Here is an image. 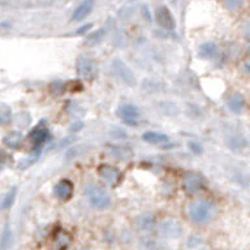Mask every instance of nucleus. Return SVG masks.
<instances>
[{
    "label": "nucleus",
    "instance_id": "9b49d317",
    "mask_svg": "<svg viewBox=\"0 0 250 250\" xmlns=\"http://www.w3.org/2000/svg\"><path fill=\"white\" fill-rule=\"evenodd\" d=\"M73 183L69 181V180H60L56 185H55V195L58 197L59 199H62V201H68V199L72 198V195H73Z\"/></svg>",
    "mask_w": 250,
    "mask_h": 250
},
{
    "label": "nucleus",
    "instance_id": "9d476101",
    "mask_svg": "<svg viewBox=\"0 0 250 250\" xmlns=\"http://www.w3.org/2000/svg\"><path fill=\"white\" fill-rule=\"evenodd\" d=\"M48 137H50V132L43 125H39V126H37V128L31 130L29 138H30V141L34 145V150L37 154H39V150L42 147V145L48 140Z\"/></svg>",
    "mask_w": 250,
    "mask_h": 250
},
{
    "label": "nucleus",
    "instance_id": "39448f33",
    "mask_svg": "<svg viewBox=\"0 0 250 250\" xmlns=\"http://www.w3.org/2000/svg\"><path fill=\"white\" fill-rule=\"evenodd\" d=\"M117 115L125 124L130 125V126H136V125H138V121H140L141 111L134 104H123L117 109Z\"/></svg>",
    "mask_w": 250,
    "mask_h": 250
},
{
    "label": "nucleus",
    "instance_id": "f03ea898",
    "mask_svg": "<svg viewBox=\"0 0 250 250\" xmlns=\"http://www.w3.org/2000/svg\"><path fill=\"white\" fill-rule=\"evenodd\" d=\"M86 195L91 206L95 207L97 210H105L111 206V197L108 191L98 184H90L86 189Z\"/></svg>",
    "mask_w": 250,
    "mask_h": 250
},
{
    "label": "nucleus",
    "instance_id": "0eeeda50",
    "mask_svg": "<svg viewBox=\"0 0 250 250\" xmlns=\"http://www.w3.org/2000/svg\"><path fill=\"white\" fill-rule=\"evenodd\" d=\"M155 20L158 25L166 29V30H173L175 29V19H173L171 11L166 5H159L156 8Z\"/></svg>",
    "mask_w": 250,
    "mask_h": 250
},
{
    "label": "nucleus",
    "instance_id": "4468645a",
    "mask_svg": "<svg viewBox=\"0 0 250 250\" xmlns=\"http://www.w3.org/2000/svg\"><path fill=\"white\" fill-rule=\"evenodd\" d=\"M137 227L141 232L144 233H150L156 228V219L154 215L151 214H145L142 215L138 222H137Z\"/></svg>",
    "mask_w": 250,
    "mask_h": 250
},
{
    "label": "nucleus",
    "instance_id": "2eb2a0df",
    "mask_svg": "<svg viewBox=\"0 0 250 250\" xmlns=\"http://www.w3.org/2000/svg\"><path fill=\"white\" fill-rule=\"evenodd\" d=\"M93 7L94 1H91V0H87V1H83V3L80 4V5L74 9L73 13H72V21H81V20L85 19L86 16L91 12Z\"/></svg>",
    "mask_w": 250,
    "mask_h": 250
},
{
    "label": "nucleus",
    "instance_id": "20e7f679",
    "mask_svg": "<svg viewBox=\"0 0 250 250\" xmlns=\"http://www.w3.org/2000/svg\"><path fill=\"white\" fill-rule=\"evenodd\" d=\"M77 73L80 77L85 78V80H93L97 77L98 66L95 60H93L89 56H81L77 60Z\"/></svg>",
    "mask_w": 250,
    "mask_h": 250
},
{
    "label": "nucleus",
    "instance_id": "412c9836",
    "mask_svg": "<svg viewBox=\"0 0 250 250\" xmlns=\"http://www.w3.org/2000/svg\"><path fill=\"white\" fill-rule=\"evenodd\" d=\"M11 108L5 104L1 105V109H0V121H1V124H7L8 121L11 120Z\"/></svg>",
    "mask_w": 250,
    "mask_h": 250
},
{
    "label": "nucleus",
    "instance_id": "6ab92c4d",
    "mask_svg": "<svg viewBox=\"0 0 250 250\" xmlns=\"http://www.w3.org/2000/svg\"><path fill=\"white\" fill-rule=\"evenodd\" d=\"M22 134L20 132H12L9 133L5 138H4V144L8 145L9 147H19L20 142H21Z\"/></svg>",
    "mask_w": 250,
    "mask_h": 250
},
{
    "label": "nucleus",
    "instance_id": "f257e3e1",
    "mask_svg": "<svg viewBox=\"0 0 250 250\" xmlns=\"http://www.w3.org/2000/svg\"><path fill=\"white\" fill-rule=\"evenodd\" d=\"M189 216L194 223L197 224H206L214 219L216 214V207L212 202L205 201V199H199L194 201L189 205L188 208Z\"/></svg>",
    "mask_w": 250,
    "mask_h": 250
},
{
    "label": "nucleus",
    "instance_id": "a211bd4d",
    "mask_svg": "<svg viewBox=\"0 0 250 250\" xmlns=\"http://www.w3.org/2000/svg\"><path fill=\"white\" fill-rule=\"evenodd\" d=\"M16 195H17V188H12L11 190L7 191V194L4 195L3 201H1V208L3 210H8L9 207L13 205L16 199Z\"/></svg>",
    "mask_w": 250,
    "mask_h": 250
},
{
    "label": "nucleus",
    "instance_id": "7ed1b4c3",
    "mask_svg": "<svg viewBox=\"0 0 250 250\" xmlns=\"http://www.w3.org/2000/svg\"><path fill=\"white\" fill-rule=\"evenodd\" d=\"M98 175L102 179V181L108 185V187H117L120 184L123 175L119 168L113 167V166H108V164H103L98 168Z\"/></svg>",
    "mask_w": 250,
    "mask_h": 250
},
{
    "label": "nucleus",
    "instance_id": "ddd939ff",
    "mask_svg": "<svg viewBox=\"0 0 250 250\" xmlns=\"http://www.w3.org/2000/svg\"><path fill=\"white\" fill-rule=\"evenodd\" d=\"M227 105L233 113H241L245 109L246 101L242 94L234 93L229 97V99L227 102Z\"/></svg>",
    "mask_w": 250,
    "mask_h": 250
},
{
    "label": "nucleus",
    "instance_id": "1a4fd4ad",
    "mask_svg": "<svg viewBox=\"0 0 250 250\" xmlns=\"http://www.w3.org/2000/svg\"><path fill=\"white\" fill-rule=\"evenodd\" d=\"M160 233L166 238H179L183 234V228L176 220H164L160 226Z\"/></svg>",
    "mask_w": 250,
    "mask_h": 250
},
{
    "label": "nucleus",
    "instance_id": "5701e85b",
    "mask_svg": "<svg viewBox=\"0 0 250 250\" xmlns=\"http://www.w3.org/2000/svg\"><path fill=\"white\" fill-rule=\"evenodd\" d=\"M89 29H91V23H86L85 26L77 29V34H82V33H85V31L89 30Z\"/></svg>",
    "mask_w": 250,
    "mask_h": 250
},
{
    "label": "nucleus",
    "instance_id": "aec40b11",
    "mask_svg": "<svg viewBox=\"0 0 250 250\" xmlns=\"http://www.w3.org/2000/svg\"><path fill=\"white\" fill-rule=\"evenodd\" d=\"M109 150H111V155H113V158H120V159H126L129 156L132 155L130 150H128L126 147H123V146H109Z\"/></svg>",
    "mask_w": 250,
    "mask_h": 250
},
{
    "label": "nucleus",
    "instance_id": "4be33fe9",
    "mask_svg": "<svg viewBox=\"0 0 250 250\" xmlns=\"http://www.w3.org/2000/svg\"><path fill=\"white\" fill-rule=\"evenodd\" d=\"M11 238H12V232L9 228H5L3 232V236H1V246H3V250H7L8 245L11 244Z\"/></svg>",
    "mask_w": 250,
    "mask_h": 250
},
{
    "label": "nucleus",
    "instance_id": "f8f14e48",
    "mask_svg": "<svg viewBox=\"0 0 250 250\" xmlns=\"http://www.w3.org/2000/svg\"><path fill=\"white\" fill-rule=\"evenodd\" d=\"M72 242V236L69 232L65 229H58L54 233V240H52V246L55 250H65Z\"/></svg>",
    "mask_w": 250,
    "mask_h": 250
},
{
    "label": "nucleus",
    "instance_id": "dca6fc26",
    "mask_svg": "<svg viewBox=\"0 0 250 250\" xmlns=\"http://www.w3.org/2000/svg\"><path fill=\"white\" fill-rule=\"evenodd\" d=\"M142 140L151 145H163L167 144L169 141V137L167 134H164V133L159 132H145L144 136H142Z\"/></svg>",
    "mask_w": 250,
    "mask_h": 250
},
{
    "label": "nucleus",
    "instance_id": "6e6552de",
    "mask_svg": "<svg viewBox=\"0 0 250 250\" xmlns=\"http://www.w3.org/2000/svg\"><path fill=\"white\" fill-rule=\"evenodd\" d=\"M112 68L113 70L116 72L117 76H119V77H120L121 80L126 83V85L129 86L136 85V77H134V74H133L130 68H129V66L123 62V60H120V59H115L112 62Z\"/></svg>",
    "mask_w": 250,
    "mask_h": 250
},
{
    "label": "nucleus",
    "instance_id": "f3484780",
    "mask_svg": "<svg viewBox=\"0 0 250 250\" xmlns=\"http://www.w3.org/2000/svg\"><path fill=\"white\" fill-rule=\"evenodd\" d=\"M218 52V46L214 42H206L201 44L199 47V56L205 59H211L214 58L215 55Z\"/></svg>",
    "mask_w": 250,
    "mask_h": 250
},
{
    "label": "nucleus",
    "instance_id": "423d86ee",
    "mask_svg": "<svg viewBox=\"0 0 250 250\" xmlns=\"http://www.w3.org/2000/svg\"><path fill=\"white\" fill-rule=\"evenodd\" d=\"M183 184L188 194H195L205 188V179L197 172H188L184 176Z\"/></svg>",
    "mask_w": 250,
    "mask_h": 250
}]
</instances>
